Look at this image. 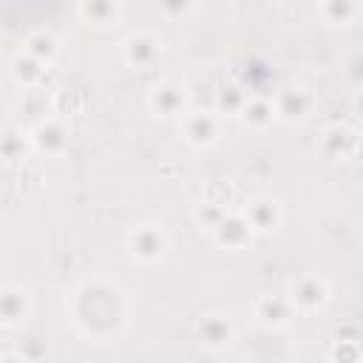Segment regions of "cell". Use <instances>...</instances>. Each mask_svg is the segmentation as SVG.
<instances>
[{"instance_id":"cell-5","label":"cell","mask_w":363,"mask_h":363,"mask_svg":"<svg viewBox=\"0 0 363 363\" xmlns=\"http://www.w3.org/2000/svg\"><path fill=\"white\" fill-rule=\"evenodd\" d=\"M182 128H184V139H187L190 145H196V147L213 145V142L218 139V119H216L213 113H207V111H193V113H187L184 122H182Z\"/></svg>"},{"instance_id":"cell-15","label":"cell","mask_w":363,"mask_h":363,"mask_svg":"<svg viewBox=\"0 0 363 363\" xmlns=\"http://www.w3.org/2000/svg\"><path fill=\"white\" fill-rule=\"evenodd\" d=\"M43 65H45V62H40V60H34L31 54L20 51V54L14 57V62H11V74H14V79L23 82V85H34V82L43 77Z\"/></svg>"},{"instance_id":"cell-1","label":"cell","mask_w":363,"mask_h":363,"mask_svg":"<svg viewBox=\"0 0 363 363\" xmlns=\"http://www.w3.org/2000/svg\"><path fill=\"white\" fill-rule=\"evenodd\" d=\"M77 320L85 332L94 335H108L122 323V301H119V289L102 281L85 284L77 292V303H74Z\"/></svg>"},{"instance_id":"cell-4","label":"cell","mask_w":363,"mask_h":363,"mask_svg":"<svg viewBox=\"0 0 363 363\" xmlns=\"http://www.w3.org/2000/svg\"><path fill=\"white\" fill-rule=\"evenodd\" d=\"M329 301V286L318 275H303L289 289V303L298 309H318Z\"/></svg>"},{"instance_id":"cell-12","label":"cell","mask_w":363,"mask_h":363,"mask_svg":"<svg viewBox=\"0 0 363 363\" xmlns=\"http://www.w3.org/2000/svg\"><path fill=\"white\" fill-rule=\"evenodd\" d=\"M289 298H275V295H264L255 303V318L264 326H284L289 318Z\"/></svg>"},{"instance_id":"cell-26","label":"cell","mask_w":363,"mask_h":363,"mask_svg":"<svg viewBox=\"0 0 363 363\" xmlns=\"http://www.w3.org/2000/svg\"><path fill=\"white\" fill-rule=\"evenodd\" d=\"M187 9H193V6H187V3H182V6H173V3H164V6H162V11H187Z\"/></svg>"},{"instance_id":"cell-18","label":"cell","mask_w":363,"mask_h":363,"mask_svg":"<svg viewBox=\"0 0 363 363\" xmlns=\"http://www.w3.org/2000/svg\"><path fill=\"white\" fill-rule=\"evenodd\" d=\"M318 11H320L329 23H349V20L357 14V6L349 3V0H329V3H320Z\"/></svg>"},{"instance_id":"cell-11","label":"cell","mask_w":363,"mask_h":363,"mask_svg":"<svg viewBox=\"0 0 363 363\" xmlns=\"http://www.w3.org/2000/svg\"><path fill=\"white\" fill-rule=\"evenodd\" d=\"M0 306H3V323L6 326H14L17 320H23L28 315V292L23 286L6 284L3 286V295H0Z\"/></svg>"},{"instance_id":"cell-14","label":"cell","mask_w":363,"mask_h":363,"mask_svg":"<svg viewBox=\"0 0 363 363\" xmlns=\"http://www.w3.org/2000/svg\"><path fill=\"white\" fill-rule=\"evenodd\" d=\"M272 116H275V108H272V102H267L264 96H250L247 105H244V111H241V119H244L247 125H252V128L269 125Z\"/></svg>"},{"instance_id":"cell-8","label":"cell","mask_w":363,"mask_h":363,"mask_svg":"<svg viewBox=\"0 0 363 363\" xmlns=\"http://www.w3.org/2000/svg\"><path fill=\"white\" fill-rule=\"evenodd\" d=\"M184 96L187 94H184V88L179 82H159L150 91V108L159 116H176L184 108Z\"/></svg>"},{"instance_id":"cell-20","label":"cell","mask_w":363,"mask_h":363,"mask_svg":"<svg viewBox=\"0 0 363 363\" xmlns=\"http://www.w3.org/2000/svg\"><path fill=\"white\" fill-rule=\"evenodd\" d=\"M247 99H250V96H247L238 85H227V88H221V94H218V108L227 111V113H241L244 105H247Z\"/></svg>"},{"instance_id":"cell-23","label":"cell","mask_w":363,"mask_h":363,"mask_svg":"<svg viewBox=\"0 0 363 363\" xmlns=\"http://www.w3.org/2000/svg\"><path fill=\"white\" fill-rule=\"evenodd\" d=\"M346 79L357 88H363V51H354L346 60Z\"/></svg>"},{"instance_id":"cell-10","label":"cell","mask_w":363,"mask_h":363,"mask_svg":"<svg viewBox=\"0 0 363 363\" xmlns=\"http://www.w3.org/2000/svg\"><path fill=\"white\" fill-rule=\"evenodd\" d=\"M196 335H199V343H201V346H207V349H224V346L233 340V326H230L224 318L210 315V318H204V320L199 323Z\"/></svg>"},{"instance_id":"cell-3","label":"cell","mask_w":363,"mask_h":363,"mask_svg":"<svg viewBox=\"0 0 363 363\" xmlns=\"http://www.w3.org/2000/svg\"><path fill=\"white\" fill-rule=\"evenodd\" d=\"M167 250V238L159 227H150V224H142L130 233V252L133 258L150 264V261H159Z\"/></svg>"},{"instance_id":"cell-17","label":"cell","mask_w":363,"mask_h":363,"mask_svg":"<svg viewBox=\"0 0 363 363\" xmlns=\"http://www.w3.org/2000/svg\"><path fill=\"white\" fill-rule=\"evenodd\" d=\"M77 11H79L88 23H111V20L119 17V6H116V3H99V0L79 3Z\"/></svg>"},{"instance_id":"cell-22","label":"cell","mask_w":363,"mask_h":363,"mask_svg":"<svg viewBox=\"0 0 363 363\" xmlns=\"http://www.w3.org/2000/svg\"><path fill=\"white\" fill-rule=\"evenodd\" d=\"M23 150H26L23 136H20L17 130H6V136H3V156H6V162L23 159Z\"/></svg>"},{"instance_id":"cell-24","label":"cell","mask_w":363,"mask_h":363,"mask_svg":"<svg viewBox=\"0 0 363 363\" xmlns=\"http://www.w3.org/2000/svg\"><path fill=\"white\" fill-rule=\"evenodd\" d=\"M335 363H360V349H357V343L340 340L337 349H335Z\"/></svg>"},{"instance_id":"cell-19","label":"cell","mask_w":363,"mask_h":363,"mask_svg":"<svg viewBox=\"0 0 363 363\" xmlns=\"http://www.w3.org/2000/svg\"><path fill=\"white\" fill-rule=\"evenodd\" d=\"M352 145H354V136H352L346 128H332V130H326V136H323V147H326L332 156L349 153Z\"/></svg>"},{"instance_id":"cell-7","label":"cell","mask_w":363,"mask_h":363,"mask_svg":"<svg viewBox=\"0 0 363 363\" xmlns=\"http://www.w3.org/2000/svg\"><path fill=\"white\" fill-rule=\"evenodd\" d=\"M31 145H34L40 153H45V156H57V153H62L65 145H68V130H65L60 122L45 119V122H40V125L34 128Z\"/></svg>"},{"instance_id":"cell-25","label":"cell","mask_w":363,"mask_h":363,"mask_svg":"<svg viewBox=\"0 0 363 363\" xmlns=\"http://www.w3.org/2000/svg\"><path fill=\"white\" fill-rule=\"evenodd\" d=\"M3 363H31V360H26L20 352L14 354V352H9V354H3Z\"/></svg>"},{"instance_id":"cell-2","label":"cell","mask_w":363,"mask_h":363,"mask_svg":"<svg viewBox=\"0 0 363 363\" xmlns=\"http://www.w3.org/2000/svg\"><path fill=\"white\" fill-rule=\"evenodd\" d=\"M122 54H125V60H128L130 65L145 68V65H150V62L162 54V40H159L153 31H133V34L125 37Z\"/></svg>"},{"instance_id":"cell-9","label":"cell","mask_w":363,"mask_h":363,"mask_svg":"<svg viewBox=\"0 0 363 363\" xmlns=\"http://www.w3.org/2000/svg\"><path fill=\"white\" fill-rule=\"evenodd\" d=\"M244 216H247L250 227L258 230V233H269V230H275L281 224V207L272 199H255V201H250V207H247Z\"/></svg>"},{"instance_id":"cell-16","label":"cell","mask_w":363,"mask_h":363,"mask_svg":"<svg viewBox=\"0 0 363 363\" xmlns=\"http://www.w3.org/2000/svg\"><path fill=\"white\" fill-rule=\"evenodd\" d=\"M26 54H31L34 60H40V62H48L54 54H57V40L48 34V31H31L28 37H26V48H23Z\"/></svg>"},{"instance_id":"cell-27","label":"cell","mask_w":363,"mask_h":363,"mask_svg":"<svg viewBox=\"0 0 363 363\" xmlns=\"http://www.w3.org/2000/svg\"><path fill=\"white\" fill-rule=\"evenodd\" d=\"M354 111H357V116H363V88H360L357 96H354Z\"/></svg>"},{"instance_id":"cell-13","label":"cell","mask_w":363,"mask_h":363,"mask_svg":"<svg viewBox=\"0 0 363 363\" xmlns=\"http://www.w3.org/2000/svg\"><path fill=\"white\" fill-rule=\"evenodd\" d=\"M275 111H278L286 122H298V119H303L306 111H309V96H306L301 88H286V91H281Z\"/></svg>"},{"instance_id":"cell-21","label":"cell","mask_w":363,"mask_h":363,"mask_svg":"<svg viewBox=\"0 0 363 363\" xmlns=\"http://www.w3.org/2000/svg\"><path fill=\"white\" fill-rule=\"evenodd\" d=\"M224 216H227V210H224L221 204H213V201H204V204L196 210V221L204 224L207 230H216V227L221 224Z\"/></svg>"},{"instance_id":"cell-6","label":"cell","mask_w":363,"mask_h":363,"mask_svg":"<svg viewBox=\"0 0 363 363\" xmlns=\"http://www.w3.org/2000/svg\"><path fill=\"white\" fill-rule=\"evenodd\" d=\"M213 233H216V241H218L221 247H227V250H238V247H244V244L250 241L252 227H250L247 216L227 213V216L221 218V224H218Z\"/></svg>"}]
</instances>
